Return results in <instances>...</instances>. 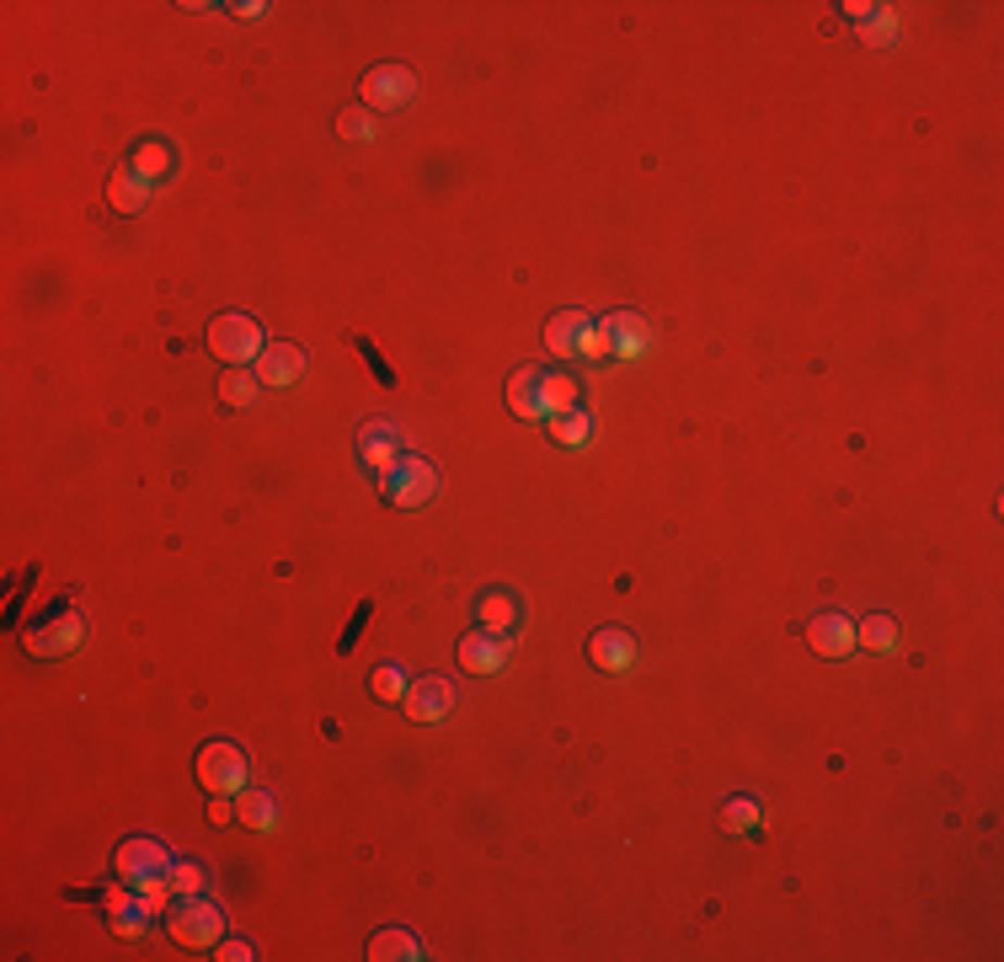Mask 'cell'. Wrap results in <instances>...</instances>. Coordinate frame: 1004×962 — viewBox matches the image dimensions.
<instances>
[{
    "mask_svg": "<svg viewBox=\"0 0 1004 962\" xmlns=\"http://www.w3.org/2000/svg\"><path fill=\"white\" fill-rule=\"evenodd\" d=\"M599 332H604V342H610L615 359H641L647 353V321L636 316V311H615L610 321H599Z\"/></svg>",
    "mask_w": 1004,
    "mask_h": 962,
    "instance_id": "13",
    "label": "cell"
},
{
    "mask_svg": "<svg viewBox=\"0 0 1004 962\" xmlns=\"http://www.w3.org/2000/svg\"><path fill=\"white\" fill-rule=\"evenodd\" d=\"M593 434H599V428H593V417H588V412H577V407H572V412H562V417H551V439H556V445H566V449L593 445Z\"/></svg>",
    "mask_w": 1004,
    "mask_h": 962,
    "instance_id": "19",
    "label": "cell"
},
{
    "mask_svg": "<svg viewBox=\"0 0 1004 962\" xmlns=\"http://www.w3.org/2000/svg\"><path fill=\"white\" fill-rule=\"evenodd\" d=\"M460 669L465 674H502V663H507V637L502 632H470V637H460Z\"/></svg>",
    "mask_w": 1004,
    "mask_h": 962,
    "instance_id": "12",
    "label": "cell"
},
{
    "mask_svg": "<svg viewBox=\"0 0 1004 962\" xmlns=\"http://www.w3.org/2000/svg\"><path fill=\"white\" fill-rule=\"evenodd\" d=\"M359 460H364L375 476L396 471V460H401V428H396V423H385V417L364 423V434H359Z\"/></svg>",
    "mask_w": 1004,
    "mask_h": 962,
    "instance_id": "10",
    "label": "cell"
},
{
    "mask_svg": "<svg viewBox=\"0 0 1004 962\" xmlns=\"http://www.w3.org/2000/svg\"><path fill=\"white\" fill-rule=\"evenodd\" d=\"M108 203H113L118 214H139V209L150 203V183L134 177V172H118V177L108 183Z\"/></svg>",
    "mask_w": 1004,
    "mask_h": 962,
    "instance_id": "18",
    "label": "cell"
},
{
    "mask_svg": "<svg viewBox=\"0 0 1004 962\" xmlns=\"http://www.w3.org/2000/svg\"><path fill=\"white\" fill-rule=\"evenodd\" d=\"M80 641H86L80 610H60V615H49V621H38V626L27 632V652H33V658H64V652H75Z\"/></svg>",
    "mask_w": 1004,
    "mask_h": 962,
    "instance_id": "9",
    "label": "cell"
},
{
    "mask_svg": "<svg viewBox=\"0 0 1004 962\" xmlns=\"http://www.w3.org/2000/svg\"><path fill=\"white\" fill-rule=\"evenodd\" d=\"M379 492H385L396 509H423V503L439 492V471H434L423 454H401L396 471L379 476Z\"/></svg>",
    "mask_w": 1004,
    "mask_h": 962,
    "instance_id": "5",
    "label": "cell"
},
{
    "mask_svg": "<svg viewBox=\"0 0 1004 962\" xmlns=\"http://www.w3.org/2000/svg\"><path fill=\"white\" fill-rule=\"evenodd\" d=\"M369 958L375 962H417L423 958V941L412 930H379L369 941Z\"/></svg>",
    "mask_w": 1004,
    "mask_h": 962,
    "instance_id": "17",
    "label": "cell"
},
{
    "mask_svg": "<svg viewBox=\"0 0 1004 962\" xmlns=\"http://www.w3.org/2000/svg\"><path fill=\"white\" fill-rule=\"evenodd\" d=\"M507 407H513L518 417H529V423L562 417V412L577 407V385L566 380V375H545V370H518V375L507 380Z\"/></svg>",
    "mask_w": 1004,
    "mask_h": 962,
    "instance_id": "1",
    "label": "cell"
},
{
    "mask_svg": "<svg viewBox=\"0 0 1004 962\" xmlns=\"http://www.w3.org/2000/svg\"><path fill=\"white\" fill-rule=\"evenodd\" d=\"M166 930H172L177 947L209 952V947H219V936H225V914H219L203 894H177V903L166 909Z\"/></svg>",
    "mask_w": 1004,
    "mask_h": 962,
    "instance_id": "2",
    "label": "cell"
},
{
    "mask_svg": "<svg viewBox=\"0 0 1004 962\" xmlns=\"http://www.w3.org/2000/svg\"><path fill=\"white\" fill-rule=\"evenodd\" d=\"M198 780H203V791H214V797H230V791H247V754L236 749V744H209L203 754H198Z\"/></svg>",
    "mask_w": 1004,
    "mask_h": 962,
    "instance_id": "6",
    "label": "cell"
},
{
    "mask_svg": "<svg viewBox=\"0 0 1004 962\" xmlns=\"http://www.w3.org/2000/svg\"><path fill=\"white\" fill-rule=\"evenodd\" d=\"M256 375H247V370H230L225 380H219V396H225V407H251L256 401Z\"/></svg>",
    "mask_w": 1004,
    "mask_h": 962,
    "instance_id": "25",
    "label": "cell"
},
{
    "mask_svg": "<svg viewBox=\"0 0 1004 962\" xmlns=\"http://www.w3.org/2000/svg\"><path fill=\"white\" fill-rule=\"evenodd\" d=\"M113 872H118V883L139 888L145 877H166L172 872V855H166L161 839H124L118 855H113Z\"/></svg>",
    "mask_w": 1004,
    "mask_h": 962,
    "instance_id": "8",
    "label": "cell"
},
{
    "mask_svg": "<svg viewBox=\"0 0 1004 962\" xmlns=\"http://www.w3.org/2000/svg\"><path fill=\"white\" fill-rule=\"evenodd\" d=\"M337 128H342V139H375V113L369 108H348L337 118Z\"/></svg>",
    "mask_w": 1004,
    "mask_h": 962,
    "instance_id": "28",
    "label": "cell"
},
{
    "mask_svg": "<svg viewBox=\"0 0 1004 962\" xmlns=\"http://www.w3.org/2000/svg\"><path fill=\"white\" fill-rule=\"evenodd\" d=\"M369 690H375V701H406V674L401 669H375Z\"/></svg>",
    "mask_w": 1004,
    "mask_h": 962,
    "instance_id": "26",
    "label": "cell"
},
{
    "mask_svg": "<svg viewBox=\"0 0 1004 962\" xmlns=\"http://www.w3.org/2000/svg\"><path fill=\"white\" fill-rule=\"evenodd\" d=\"M545 348L556 359H610V342L599 332V321H588V311H562L545 326Z\"/></svg>",
    "mask_w": 1004,
    "mask_h": 962,
    "instance_id": "4",
    "label": "cell"
},
{
    "mask_svg": "<svg viewBox=\"0 0 1004 962\" xmlns=\"http://www.w3.org/2000/svg\"><path fill=\"white\" fill-rule=\"evenodd\" d=\"M262 348H267V337H262V326L247 311H225V316H214V326H209V353H219L230 370L256 364Z\"/></svg>",
    "mask_w": 1004,
    "mask_h": 962,
    "instance_id": "3",
    "label": "cell"
},
{
    "mask_svg": "<svg viewBox=\"0 0 1004 962\" xmlns=\"http://www.w3.org/2000/svg\"><path fill=\"white\" fill-rule=\"evenodd\" d=\"M150 914H155V909H150L145 898H113V925H118L124 936H139Z\"/></svg>",
    "mask_w": 1004,
    "mask_h": 962,
    "instance_id": "24",
    "label": "cell"
},
{
    "mask_svg": "<svg viewBox=\"0 0 1004 962\" xmlns=\"http://www.w3.org/2000/svg\"><path fill=\"white\" fill-rule=\"evenodd\" d=\"M166 877H172V894H198L203 888V866L198 861H172Z\"/></svg>",
    "mask_w": 1004,
    "mask_h": 962,
    "instance_id": "30",
    "label": "cell"
},
{
    "mask_svg": "<svg viewBox=\"0 0 1004 962\" xmlns=\"http://www.w3.org/2000/svg\"><path fill=\"white\" fill-rule=\"evenodd\" d=\"M807 641H813L817 658H844V652H855V621L839 610H823L807 621Z\"/></svg>",
    "mask_w": 1004,
    "mask_h": 962,
    "instance_id": "11",
    "label": "cell"
},
{
    "mask_svg": "<svg viewBox=\"0 0 1004 962\" xmlns=\"http://www.w3.org/2000/svg\"><path fill=\"white\" fill-rule=\"evenodd\" d=\"M855 647H866V652H892V647H898V626H892L887 615H871V621L855 626Z\"/></svg>",
    "mask_w": 1004,
    "mask_h": 962,
    "instance_id": "22",
    "label": "cell"
},
{
    "mask_svg": "<svg viewBox=\"0 0 1004 962\" xmlns=\"http://www.w3.org/2000/svg\"><path fill=\"white\" fill-rule=\"evenodd\" d=\"M861 38H866V43H892V38H898V16L877 5V11L861 22Z\"/></svg>",
    "mask_w": 1004,
    "mask_h": 962,
    "instance_id": "27",
    "label": "cell"
},
{
    "mask_svg": "<svg viewBox=\"0 0 1004 962\" xmlns=\"http://www.w3.org/2000/svg\"><path fill=\"white\" fill-rule=\"evenodd\" d=\"M300 375H305V353H300L294 342L262 348V359H256V380L262 385H294Z\"/></svg>",
    "mask_w": 1004,
    "mask_h": 962,
    "instance_id": "15",
    "label": "cell"
},
{
    "mask_svg": "<svg viewBox=\"0 0 1004 962\" xmlns=\"http://www.w3.org/2000/svg\"><path fill=\"white\" fill-rule=\"evenodd\" d=\"M241 824H247V829H256V834L273 829V797H267V791H256V786H247V791H241Z\"/></svg>",
    "mask_w": 1004,
    "mask_h": 962,
    "instance_id": "23",
    "label": "cell"
},
{
    "mask_svg": "<svg viewBox=\"0 0 1004 962\" xmlns=\"http://www.w3.org/2000/svg\"><path fill=\"white\" fill-rule=\"evenodd\" d=\"M844 11H850V16H855V22H866V16H871V11H877V5H866V0H850V5H844Z\"/></svg>",
    "mask_w": 1004,
    "mask_h": 962,
    "instance_id": "33",
    "label": "cell"
},
{
    "mask_svg": "<svg viewBox=\"0 0 1004 962\" xmlns=\"http://www.w3.org/2000/svg\"><path fill=\"white\" fill-rule=\"evenodd\" d=\"M513 621H518V599L513 594H502V588H492L487 599H481V632H513Z\"/></svg>",
    "mask_w": 1004,
    "mask_h": 962,
    "instance_id": "20",
    "label": "cell"
},
{
    "mask_svg": "<svg viewBox=\"0 0 1004 962\" xmlns=\"http://www.w3.org/2000/svg\"><path fill=\"white\" fill-rule=\"evenodd\" d=\"M134 177H145V183H161L166 172H172V150L161 145V139H145L139 150H134V166H128Z\"/></svg>",
    "mask_w": 1004,
    "mask_h": 962,
    "instance_id": "21",
    "label": "cell"
},
{
    "mask_svg": "<svg viewBox=\"0 0 1004 962\" xmlns=\"http://www.w3.org/2000/svg\"><path fill=\"white\" fill-rule=\"evenodd\" d=\"M406 716L412 722H439V716H449V705H454V690H449V679H417V685H406Z\"/></svg>",
    "mask_w": 1004,
    "mask_h": 962,
    "instance_id": "14",
    "label": "cell"
},
{
    "mask_svg": "<svg viewBox=\"0 0 1004 962\" xmlns=\"http://www.w3.org/2000/svg\"><path fill=\"white\" fill-rule=\"evenodd\" d=\"M588 658H593L599 669L620 674V669H630V663H636V641H630V632H593V641H588Z\"/></svg>",
    "mask_w": 1004,
    "mask_h": 962,
    "instance_id": "16",
    "label": "cell"
},
{
    "mask_svg": "<svg viewBox=\"0 0 1004 962\" xmlns=\"http://www.w3.org/2000/svg\"><path fill=\"white\" fill-rule=\"evenodd\" d=\"M134 894L145 898V903H150V909H161V903H166V898H172V877H145V883H139V888H134Z\"/></svg>",
    "mask_w": 1004,
    "mask_h": 962,
    "instance_id": "31",
    "label": "cell"
},
{
    "mask_svg": "<svg viewBox=\"0 0 1004 962\" xmlns=\"http://www.w3.org/2000/svg\"><path fill=\"white\" fill-rule=\"evenodd\" d=\"M251 941H219V962H251Z\"/></svg>",
    "mask_w": 1004,
    "mask_h": 962,
    "instance_id": "32",
    "label": "cell"
},
{
    "mask_svg": "<svg viewBox=\"0 0 1004 962\" xmlns=\"http://www.w3.org/2000/svg\"><path fill=\"white\" fill-rule=\"evenodd\" d=\"M721 824H727L732 834H749L753 824H764V813H758V802H749V797H743V802H732V808L721 813Z\"/></svg>",
    "mask_w": 1004,
    "mask_h": 962,
    "instance_id": "29",
    "label": "cell"
},
{
    "mask_svg": "<svg viewBox=\"0 0 1004 962\" xmlns=\"http://www.w3.org/2000/svg\"><path fill=\"white\" fill-rule=\"evenodd\" d=\"M359 97H364L369 113H396V108H406V102L417 97V80H412V70H401V64H379V70L364 75Z\"/></svg>",
    "mask_w": 1004,
    "mask_h": 962,
    "instance_id": "7",
    "label": "cell"
}]
</instances>
